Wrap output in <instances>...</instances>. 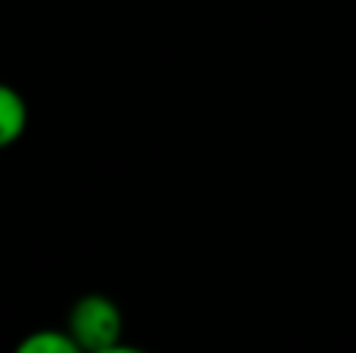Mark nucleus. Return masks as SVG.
<instances>
[{"mask_svg": "<svg viewBox=\"0 0 356 353\" xmlns=\"http://www.w3.org/2000/svg\"><path fill=\"white\" fill-rule=\"evenodd\" d=\"M122 310L106 294H85L72 304L66 316V331L79 341L85 353L106 350L122 341Z\"/></svg>", "mask_w": 356, "mask_h": 353, "instance_id": "obj_1", "label": "nucleus"}, {"mask_svg": "<svg viewBox=\"0 0 356 353\" xmlns=\"http://www.w3.org/2000/svg\"><path fill=\"white\" fill-rule=\"evenodd\" d=\"M29 129V104L13 85L0 81V150L13 147Z\"/></svg>", "mask_w": 356, "mask_h": 353, "instance_id": "obj_2", "label": "nucleus"}, {"mask_svg": "<svg viewBox=\"0 0 356 353\" xmlns=\"http://www.w3.org/2000/svg\"><path fill=\"white\" fill-rule=\"evenodd\" d=\"M13 353H85L66 329H38L25 335Z\"/></svg>", "mask_w": 356, "mask_h": 353, "instance_id": "obj_3", "label": "nucleus"}, {"mask_svg": "<svg viewBox=\"0 0 356 353\" xmlns=\"http://www.w3.org/2000/svg\"><path fill=\"white\" fill-rule=\"evenodd\" d=\"M97 353H147V350H141V347H131V344L119 341V344H113V347H106V350H97Z\"/></svg>", "mask_w": 356, "mask_h": 353, "instance_id": "obj_4", "label": "nucleus"}]
</instances>
